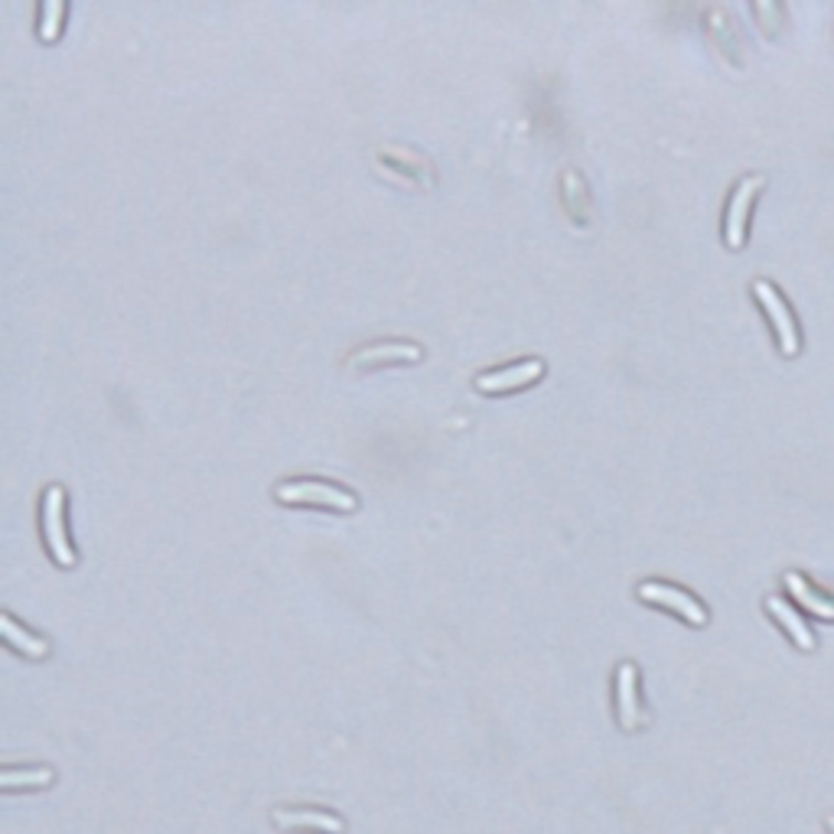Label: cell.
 <instances>
[{"label": "cell", "instance_id": "obj_13", "mask_svg": "<svg viewBox=\"0 0 834 834\" xmlns=\"http://www.w3.org/2000/svg\"><path fill=\"white\" fill-rule=\"evenodd\" d=\"M378 358H420V350L411 343H382V346L358 350L353 362H378Z\"/></svg>", "mask_w": 834, "mask_h": 834}, {"label": "cell", "instance_id": "obj_14", "mask_svg": "<svg viewBox=\"0 0 834 834\" xmlns=\"http://www.w3.org/2000/svg\"><path fill=\"white\" fill-rule=\"evenodd\" d=\"M62 13H65L62 0H43V7H40V37L43 40H56L60 37Z\"/></svg>", "mask_w": 834, "mask_h": 834}, {"label": "cell", "instance_id": "obj_6", "mask_svg": "<svg viewBox=\"0 0 834 834\" xmlns=\"http://www.w3.org/2000/svg\"><path fill=\"white\" fill-rule=\"evenodd\" d=\"M541 372H544V362H541V358L512 362V365H502V368H492V372H482V375H477V388H479V392H505V388H522V385L535 382Z\"/></svg>", "mask_w": 834, "mask_h": 834}, {"label": "cell", "instance_id": "obj_2", "mask_svg": "<svg viewBox=\"0 0 834 834\" xmlns=\"http://www.w3.org/2000/svg\"><path fill=\"white\" fill-rule=\"evenodd\" d=\"M639 596H643L646 603H658V606L678 613V616L688 619L691 626H705V623H708V609H705L695 596L688 594V591H681V587H671V584H661V581H646V584H639Z\"/></svg>", "mask_w": 834, "mask_h": 834}, {"label": "cell", "instance_id": "obj_9", "mask_svg": "<svg viewBox=\"0 0 834 834\" xmlns=\"http://www.w3.org/2000/svg\"><path fill=\"white\" fill-rule=\"evenodd\" d=\"M767 609L773 613L775 619H779V626L789 633V639L802 649V653H812L815 649V636H812V629L805 626V619L782 600V596H770L767 600Z\"/></svg>", "mask_w": 834, "mask_h": 834}, {"label": "cell", "instance_id": "obj_1", "mask_svg": "<svg viewBox=\"0 0 834 834\" xmlns=\"http://www.w3.org/2000/svg\"><path fill=\"white\" fill-rule=\"evenodd\" d=\"M278 499L281 502H313V505H330V509H343L353 512L356 509V496L343 486L323 482V479H294V482H281L278 486Z\"/></svg>", "mask_w": 834, "mask_h": 834}, {"label": "cell", "instance_id": "obj_12", "mask_svg": "<svg viewBox=\"0 0 834 834\" xmlns=\"http://www.w3.org/2000/svg\"><path fill=\"white\" fill-rule=\"evenodd\" d=\"M53 782V770H3L0 773V789H46Z\"/></svg>", "mask_w": 834, "mask_h": 834}, {"label": "cell", "instance_id": "obj_5", "mask_svg": "<svg viewBox=\"0 0 834 834\" xmlns=\"http://www.w3.org/2000/svg\"><path fill=\"white\" fill-rule=\"evenodd\" d=\"M760 186H763V177H747L730 196L727 222H723V239L730 248H740L747 239V216H750V206H753V196L760 192Z\"/></svg>", "mask_w": 834, "mask_h": 834}, {"label": "cell", "instance_id": "obj_7", "mask_svg": "<svg viewBox=\"0 0 834 834\" xmlns=\"http://www.w3.org/2000/svg\"><path fill=\"white\" fill-rule=\"evenodd\" d=\"M271 822L281 828V832H298V828H310V832H323V834H343L346 832V822L340 815H330V812H310V809H274L271 812Z\"/></svg>", "mask_w": 834, "mask_h": 834}, {"label": "cell", "instance_id": "obj_8", "mask_svg": "<svg viewBox=\"0 0 834 834\" xmlns=\"http://www.w3.org/2000/svg\"><path fill=\"white\" fill-rule=\"evenodd\" d=\"M636 688H639V671H636L633 661H623L616 668V711H619V727L623 730H636L639 720H643Z\"/></svg>", "mask_w": 834, "mask_h": 834}, {"label": "cell", "instance_id": "obj_10", "mask_svg": "<svg viewBox=\"0 0 834 834\" xmlns=\"http://www.w3.org/2000/svg\"><path fill=\"white\" fill-rule=\"evenodd\" d=\"M0 629H3V636H7V643H10L13 649H20L23 656L43 658L46 653H50L46 639H40V636H33V633L20 629V626H17V619H13L10 613H0Z\"/></svg>", "mask_w": 834, "mask_h": 834}, {"label": "cell", "instance_id": "obj_4", "mask_svg": "<svg viewBox=\"0 0 834 834\" xmlns=\"http://www.w3.org/2000/svg\"><path fill=\"white\" fill-rule=\"evenodd\" d=\"M753 294H757V300L763 303V310H767L770 320H773L782 353H785V356H795V353H799V330H795V320H792L785 300L779 298V291H775L770 281H757V284H753Z\"/></svg>", "mask_w": 834, "mask_h": 834}, {"label": "cell", "instance_id": "obj_3", "mask_svg": "<svg viewBox=\"0 0 834 834\" xmlns=\"http://www.w3.org/2000/svg\"><path fill=\"white\" fill-rule=\"evenodd\" d=\"M62 505H65L62 486H46V492H43V535H46V544H50L53 557L60 561L62 567H69L75 561V551H72V544L65 538Z\"/></svg>", "mask_w": 834, "mask_h": 834}, {"label": "cell", "instance_id": "obj_11", "mask_svg": "<svg viewBox=\"0 0 834 834\" xmlns=\"http://www.w3.org/2000/svg\"><path fill=\"white\" fill-rule=\"evenodd\" d=\"M782 581H785L789 594L795 596V600H799V603H802V606H805L809 613H815V616H822V619H834L832 600H825L822 594H815V591H812V587L805 584V577H802V574H795V571H792V574H785Z\"/></svg>", "mask_w": 834, "mask_h": 834}]
</instances>
